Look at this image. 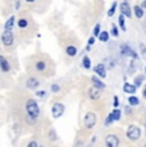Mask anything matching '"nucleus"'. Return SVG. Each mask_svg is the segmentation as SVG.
Masks as SVG:
<instances>
[{
  "instance_id": "1",
  "label": "nucleus",
  "mask_w": 146,
  "mask_h": 147,
  "mask_svg": "<svg viewBox=\"0 0 146 147\" xmlns=\"http://www.w3.org/2000/svg\"><path fill=\"white\" fill-rule=\"evenodd\" d=\"M26 110H27V114H28V118H31V119H33V120L40 114V109H39L37 102H36L35 100H32V98H30L26 102Z\"/></svg>"
},
{
  "instance_id": "2",
  "label": "nucleus",
  "mask_w": 146,
  "mask_h": 147,
  "mask_svg": "<svg viewBox=\"0 0 146 147\" xmlns=\"http://www.w3.org/2000/svg\"><path fill=\"white\" fill-rule=\"evenodd\" d=\"M127 137L130 138L131 141H137L140 137H141V129L137 125H130L127 131Z\"/></svg>"
},
{
  "instance_id": "3",
  "label": "nucleus",
  "mask_w": 146,
  "mask_h": 147,
  "mask_svg": "<svg viewBox=\"0 0 146 147\" xmlns=\"http://www.w3.org/2000/svg\"><path fill=\"white\" fill-rule=\"evenodd\" d=\"M83 124H85V127L87 129H92L95 127V124H96V115L94 113H87L85 115V118H83Z\"/></svg>"
},
{
  "instance_id": "4",
  "label": "nucleus",
  "mask_w": 146,
  "mask_h": 147,
  "mask_svg": "<svg viewBox=\"0 0 146 147\" xmlns=\"http://www.w3.org/2000/svg\"><path fill=\"white\" fill-rule=\"evenodd\" d=\"M64 114V105L60 102H55L51 107V115L54 119H58Z\"/></svg>"
},
{
  "instance_id": "5",
  "label": "nucleus",
  "mask_w": 146,
  "mask_h": 147,
  "mask_svg": "<svg viewBox=\"0 0 146 147\" xmlns=\"http://www.w3.org/2000/svg\"><path fill=\"white\" fill-rule=\"evenodd\" d=\"M106 147H119V137L116 134H108L105 137Z\"/></svg>"
},
{
  "instance_id": "6",
  "label": "nucleus",
  "mask_w": 146,
  "mask_h": 147,
  "mask_svg": "<svg viewBox=\"0 0 146 147\" xmlns=\"http://www.w3.org/2000/svg\"><path fill=\"white\" fill-rule=\"evenodd\" d=\"M1 41L5 46H12L13 41H14V36H13V33L10 31H5L1 35Z\"/></svg>"
},
{
  "instance_id": "7",
  "label": "nucleus",
  "mask_w": 146,
  "mask_h": 147,
  "mask_svg": "<svg viewBox=\"0 0 146 147\" xmlns=\"http://www.w3.org/2000/svg\"><path fill=\"white\" fill-rule=\"evenodd\" d=\"M120 12H122V16L123 17H131V8H130V5H128V3H126V1H123L122 4H120Z\"/></svg>"
},
{
  "instance_id": "8",
  "label": "nucleus",
  "mask_w": 146,
  "mask_h": 147,
  "mask_svg": "<svg viewBox=\"0 0 146 147\" xmlns=\"http://www.w3.org/2000/svg\"><path fill=\"white\" fill-rule=\"evenodd\" d=\"M0 69L3 72H9L10 70V64L8 63V60L3 55H0Z\"/></svg>"
},
{
  "instance_id": "9",
  "label": "nucleus",
  "mask_w": 146,
  "mask_h": 147,
  "mask_svg": "<svg viewBox=\"0 0 146 147\" xmlns=\"http://www.w3.org/2000/svg\"><path fill=\"white\" fill-rule=\"evenodd\" d=\"M122 54L123 55H128V56H132L133 59H137L139 56H137V54L133 51V50L131 49L130 46H122Z\"/></svg>"
},
{
  "instance_id": "10",
  "label": "nucleus",
  "mask_w": 146,
  "mask_h": 147,
  "mask_svg": "<svg viewBox=\"0 0 146 147\" xmlns=\"http://www.w3.org/2000/svg\"><path fill=\"white\" fill-rule=\"evenodd\" d=\"M94 69H95V73H97L101 78L106 77V70H105V65H104V64H97Z\"/></svg>"
},
{
  "instance_id": "11",
  "label": "nucleus",
  "mask_w": 146,
  "mask_h": 147,
  "mask_svg": "<svg viewBox=\"0 0 146 147\" xmlns=\"http://www.w3.org/2000/svg\"><path fill=\"white\" fill-rule=\"evenodd\" d=\"M26 86H27V88H30V90H35V88H37L39 87V81L36 80L35 77H31V78L27 80Z\"/></svg>"
},
{
  "instance_id": "12",
  "label": "nucleus",
  "mask_w": 146,
  "mask_h": 147,
  "mask_svg": "<svg viewBox=\"0 0 146 147\" xmlns=\"http://www.w3.org/2000/svg\"><path fill=\"white\" fill-rule=\"evenodd\" d=\"M91 81H92V84H94V87H95L96 90H99V91H100V90H104V88H105V83H103V82L100 81L99 78L92 77Z\"/></svg>"
},
{
  "instance_id": "13",
  "label": "nucleus",
  "mask_w": 146,
  "mask_h": 147,
  "mask_svg": "<svg viewBox=\"0 0 146 147\" xmlns=\"http://www.w3.org/2000/svg\"><path fill=\"white\" fill-rule=\"evenodd\" d=\"M89 95H90V98H91V100H99L100 98V91L96 90L95 87H91V88L89 90Z\"/></svg>"
},
{
  "instance_id": "14",
  "label": "nucleus",
  "mask_w": 146,
  "mask_h": 147,
  "mask_svg": "<svg viewBox=\"0 0 146 147\" xmlns=\"http://www.w3.org/2000/svg\"><path fill=\"white\" fill-rule=\"evenodd\" d=\"M136 90L137 88L133 86V84H130V83H127V82H126L124 86H123V91H124L126 94H135Z\"/></svg>"
},
{
  "instance_id": "15",
  "label": "nucleus",
  "mask_w": 146,
  "mask_h": 147,
  "mask_svg": "<svg viewBox=\"0 0 146 147\" xmlns=\"http://www.w3.org/2000/svg\"><path fill=\"white\" fill-rule=\"evenodd\" d=\"M14 22H16V18H14V17H10V18L5 22V26H4L5 31H10V30H12L13 26H14Z\"/></svg>"
},
{
  "instance_id": "16",
  "label": "nucleus",
  "mask_w": 146,
  "mask_h": 147,
  "mask_svg": "<svg viewBox=\"0 0 146 147\" xmlns=\"http://www.w3.org/2000/svg\"><path fill=\"white\" fill-rule=\"evenodd\" d=\"M66 53L68 54L69 56H74L76 54H77V49H76V46H73V45H69V46L66 47Z\"/></svg>"
},
{
  "instance_id": "17",
  "label": "nucleus",
  "mask_w": 146,
  "mask_h": 147,
  "mask_svg": "<svg viewBox=\"0 0 146 147\" xmlns=\"http://www.w3.org/2000/svg\"><path fill=\"white\" fill-rule=\"evenodd\" d=\"M109 115L112 117V119H113V121H114V120H119V119H120V111H119L118 109H114L113 111H112Z\"/></svg>"
},
{
  "instance_id": "18",
  "label": "nucleus",
  "mask_w": 146,
  "mask_h": 147,
  "mask_svg": "<svg viewBox=\"0 0 146 147\" xmlns=\"http://www.w3.org/2000/svg\"><path fill=\"white\" fill-rule=\"evenodd\" d=\"M128 102H130L131 106H137L140 104V100L136 96H130V97H128Z\"/></svg>"
},
{
  "instance_id": "19",
  "label": "nucleus",
  "mask_w": 146,
  "mask_h": 147,
  "mask_svg": "<svg viewBox=\"0 0 146 147\" xmlns=\"http://www.w3.org/2000/svg\"><path fill=\"white\" fill-rule=\"evenodd\" d=\"M36 69L39 70V72H44L45 69H46V63H45V61H37V63H36Z\"/></svg>"
},
{
  "instance_id": "20",
  "label": "nucleus",
  "mask_w": 146,
  "mask_h": 147,
  "mask_svg": "<svg viewBox=\"0 0 146 147\" xmlns=\"http://www.w3.org/2000/svg\"><path fill=\"white\" fill-rule=\"evenodd\" d=\"M99 38H100V41H103V42L108 41L109 40V32H106V31H103V32H100L99 33Z\"/></svg>"
},
{
  "instance_id": "21",
  "label": "nucleus",
  "mask_w": 146,
  "mask_h": 147,
  "mask_svg": "<svg viewBox=\"0 0 146 147\" xmlns=\"http://www.w3.org/2000/svg\"><path fill=\"white\" fill-rule=\"evenodd\" d=\"M135 14H136L137 18H142L144 17V9H141L139 5H136L135 7Z\"/></svg>"
},
{
  "instance_id": "22",
  "label": "nucleus",
  "mask_w": 146,
  "mask_h": 147,
  "mask_svg": "<svg viewBox=\"0 0 146 147\" xmlns=\"http://www.w3.org/2000/svg\"><path fill=\"white\" fill-rule=\"evenodd\" d=\"M142 81H144V77H142V76L136 77V78H135V84H133V86L136 87V88H137V87H140V86H141V83H142Z\"/></svg>"
},
{
  "instance_id": "23",
  "label": "nucleus",
  "mask_w": 146,
  "mask_h": 147,
  "mask_svg": "<svg viewBox=\"0 0 146 147\" xmlns=\"http://www.w3.org/2000/svg\"><path fill=\"white\" fill-rule=\"evenodd\" d=\"M82 64H83V67H85L86 69H90V68H91V61H90V59L87 58V56H85V58H83Z\"/></svg>"
},
{
  "instance_id": "24",
  "label": "nucleus",
  "mask_w": 146,
  "mask_h": 147,
  "mask_svg": "<svg viewBox=\"0 0 146 147\" xmlns=\"http://www.w3.org/2000/svg\"><path fill=\"white\" fill-rule=\"evenodd\" d=\"M117 7H118V5H117V3H113V5H112V8L108 10V16H109V17H112V16H113V14H114V12H116V9H117Z\"/></svg>"
},
{
  "instance_id": "25",
  "label": "nucleus",
  "mask_w": 146,
  "mask_h": 147,
  "mask_svg": "<svg viewBox=\"0 0 146 147\" xmlns=\"http://www.w3.org/2000/svg\"><path fill=\"white\" fill-rule=\"evenodd\" d=\"M27 24H28V23H27V21H26V19H23V18L18 21V27L19 28H26Z\"/></svg>"
},
{
  "instance_id": "26",
  "label": "nucleus",
  "mask_w": 146,
  "mask_h": 147,
  "mask_svg": "<svg viewBox=\"0 0 146 147\" xmlns=\"http://www.w3.org/2000/svg\"><path fill=\"white\" fill-rule=\"evenodd\" d=\"M119 26H120V28H122L123 31H126V24H124V17L120 14L119 16Z\"/></svg>"
},
{
  "instance_id": "27",
  "label": "nucleus",
  "mask_w": 146,
  "mask_h": 147,
  "mask_svg": "<svg viewBox=\"0 0 146 147\" xmlns=\"http://www.w3.org/2000/svg\"><path fill=\"white\" fill-rule=\"evenodd\" d=\"M51 91L53 92H59L60 91V86H59V84H51Z\"/></svg>"
},
{
  "instance_id": "28",
  "label": "nucleus",
  "mask_w": 146,
  "mask_h": 147,
  "mask_svg": "<svg viewBox=\"0 0 146 147\" xmlns=\"http://www.w3.org/2000/svg\"><path fill=\"white\" fill-rule=\"evenodd\" d=\"M100 33V24H96L94 28V36H99Z\"/></svg>"
},
{
  "instance_id": "29",
  "label": "nucleus",
  "mask_w": 146,
  "mask_h": 147,
  "mask_svg": "<svg viewBox=\"0 0 146 147\" xmlns=\"http://www.w3.org/2000/svg\"><path fill=\"white\" fill-rule=\"evenodd\" d=\"M118 105H119V100H118L117 96H114V100H113V106H114V109H117Z\"/></svg>"
},
{
  "instance_id": "30",
  "label": "nucleus",
  "mask_w": 146,
  "mask_h": 147,
  "mask_svg": "<svg viewBox=\"0 0 146 147\" xmlns=\"http://www.w3.org/2000/svg\"><path fill=\"white\" fill-rule=\"evenodd\" d=\"M112 35H113V36H118V28L116 26H113V28H112Z\"/></svg>"
},
{
  "instance_id": "31",
  "label": "nucleus",
  "mask_w": 146,
  "mask_h": 147,
  "mask_svg": "<svg viewBox=\"0 0 146 147\" xmlns=\"http://www.w3.org/2000/svg\"><path fill=\"white\" fill-rule=\"evenodd\" d=\"M27 147H39V146H37V142H36V141H31L28 145H27Z\"/></svg>"
},
{
  "instance_id": "32",
  "label": "nucleus",
  "mask_w": 146,
  "mask_h": 147,
  "mask_svg": "<svg viewBox=\"0 0 146 147\" xmlns=\"http://www.w3.org/2000/svg\"><path fill=\"white\" fill-rule=\"evenodd\" d=\"M36 95H37V96H40V97H44V96L46 95V92H45V91H39Z\"/></svg>"
},
{
  "instance_id": "33",
  "label": "nucleus",
  "mask_w": 146,
  "mask_h": 147,
  "mask_svg": "<svg viewBox=\"0 0 146 147\" xmlns=\"http://www.w3.org/2000/svg\"><path fill=\"white\" fill-rule=\"evenodd\" d=\"M94 42H95V37H91V38L89 40V46H90V45H92Z\"/></svg>"
},
{
  "instance_id": "34",
  "label": "nucleus",
  "mask_w": 146,
  "mask_h": 147,
  "mask_svg": "<svg viewBox=\"0 0 146 147\" xmlns=\"http://www.w3.org/2000/svg\"><path fill=\"white\" fill-rule=\"evenodd\" d=\"M140 47H141V51H142V54H145V46H144V44L140 45Z\"/></svg>"
},
{
  "instance_id": "35",
  "label": "nucleus",
  "mask_w": 146,
  "mask_h": 147,
  "mask_svg": "<svg viewBox=\"0 0 146 147\" xmlns=\"http://www.w3.org/2000/svg\"><path fill=\"white\" fill-rule=\"evenodd\" d=\"M26 1H27V3H33L35 0H26Z\"/></svg>"
}]
</instances>
